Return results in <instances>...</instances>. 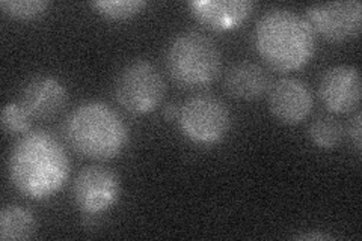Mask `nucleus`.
<instances>
[{"instance_id":"4468645a","label":"nucleus","mask_w":362,"mask_h":241,"mask_svg":"<svg viewBox=\"0 0 362 241\" xmlns=\"http://www.w3.org/2000/svg\"><path fill=\"white\" fill-rule=\"evenodd\" d=\"M35 231V217L29 210L18 205H8L0 211V240L2 241L29 240Z\"/></svg>"},{"instance_id":"f03ea898","label":"nucleus","mask_w":362,"mask_h":241,"mask_svg":"<svg viewBox=\"0 0 362 241\" xmlns=\"http://www.w3.org/2000/svg\"><path fill=\"white\" fill-rule=\"evenodd\" d=\"M315 33L310 23L290 9H270L258 20L255 47L264 62L278 71L307 65L315 52Z\"/></svg>"},{"instance_id":"aec40b11","label":"nucleus","mask_w":362,"mask_h":241,"mask_svg":"<svg viewBox=\"0 0 362 241\" xmlns=\"http://www.w3.org/2000/svg\"><path fill=\"white\" fill-rule=\"evenodd\" d=\"M294 240H299V241L320 240V241H325V240H334V237L327 235V234H322V233H308V234H300L298 237H294Z\"/></svg>"},{"instance_id":"1a4fd4ad","label":"nucleus","mask_w":362,"mask_h":241,"mask_svg":"<svg viewBox=\"0 0 362 241\" xmlns=\"http://www.w3.org/2000/svg\"><path fill=\"white\" fill-rule=\"evenodd\" d=\"M269 109L286 125H296L313 110V94L308 85L294 77H282L269 89Z\"/></svg>"},{"instance_id":"2eb2a0df","label":"nucleus","mask_w":362,"mask_h":241,"mask_svg":"<svg viewBox=\"0 0 362 241\" xmlns=\"http://www.w3.org/2000/svg\"><path fill=\"white\" fill-rule=\"evenodd\" d=\"M308 136L315 146L322 149H334L343 142L344 129L341 122L325 114V117H319L311 122Z\"/></svg>"},{"instance_id":"0eeeda50","label":"nucleus","mask_w":362,"mask_h":241,"mask_svg":"<svg viewBox=\"0 0 362 241\" xmlns=\"http://www.w3.org/2000/svg\"><path fill=\"white\" fill-rule=\"evenodd\" d=\"M305 20L315 35L319 33L331 42H346L361 33L362 5L359 0L310 5L305 9Z\"/></svg>"},{"instance_id":"20e7f679","label":"nucleus","mask_w":362,"mask_h":241,"mask_svg":"<svg viewBox=\"0 0 362 241\" xmlns=\"http://www.w3.org/2000/svg\"><path fill=\"white\" fill-rule=\"evenodd\" d=\"M166 70L186 89L206 88L218 78L222 57L218 45L197 30H187L171 41L166 50Z\"/></svg>"},{"instance_id":"a211bd4d","label":"nucleus","mask_w":362,"mask_h":241,"mask_svg":"<svg viewBox=\"0 0 362 241\" xmlns=\"http://www.w3.org/2000/svg\"><path fill=\"white\" fill-rule=\"evenodd\" d=\"M49 4L44 0H2L0 8L4 14L17 20L37 18L47 9Z\"/></svg>"},{"instance_id":"9b49d317","label":"nucleus","mask_w":362,"mask_h":241,"mask_svg":"<svg viewBox=\"0 0 362 241\" xmlns=\"http://www.w3.org/2000/svg\"><path fill=\"white\" fill-rule=\"evenodd\" d=\"M20 105L32 119H50L66 105V90L58 78L37 76L21 90Z\"/></svg>"},{"instance_id":"9d476101","label":"nucleus","mask_w":362,"mask_h":241,"mask_svg":"<svg viewBox=\"0 0 362 241\" xmlns=\"http://www.w3.org/2000/svg\"><path fill=\"white\" fill-rule=\"evenodd\" d=\"M319 95L326 109L334 113L355 110L361 102V76L356 66L337 65L325 71Z\"/></svg>"},{"instance_id":"412c9836","label":"nucleus","mask_w":362,"mask_h":241,"mask_svg":"<svg viewBox=\"0 0 362 241\" xmlns=\"http://www.w3.org/2000/svg\"><path fill=\"white\" fill-rule=\"evenodd\" d=\"M178 113H180V109L175 105H169L163 110V114H165L166 119H175V118H178Z\"/></svg>"},{"instance_id":"f3484780","label":"nucleus","mask_w":362,"mask_h":241,"mask_svg":"<svg viewBox=\"0 0 362 241\" xmlns=\"http://www.w3.org/2000/svg\"><path fill=\"white\" fill-rule=\"evenodd\" d=\"M32 118L20 102H8L0 113V124L8 134H25L30 129Z\"/></svg>"},{"instance_id":"f8f14e48","label":"nucleus","mask_w":362,"mask_h":241,"mask_svg":"<svg viewBox=\"0 0 362 241\" xmlns=\"http://www.w3.org/2000/svg\"><path fill=\"white\" fill-rule=\"evenodd\" d=\"M190 13L204 28L214 32L240 26L255 8L249 0H195L189 2Z\"/></svg>"},{"instance_id":"dca6fc26","label":"nucleus","mask_w":362,"mask_h":241,"mask_svg":"<svg viewBox=\"0 0 362 241\" xmlns=\"http://www.w3.org/2000/svg\"><path fill=\"white\" fill-rule=\"evenodd\" d=\"M144 0H97L90 2L100 16L109 20H127L138 16L145 8Z\"/></svg>"},{"instance_id":"423d86ee","label":"nucleus","mask_w":362,"mask_h":241,"mask_svg":"<svg viewBox=\"0 0 362 241\" xmlns=\"http://www.w3.org/2000/svg\"><path fill=\"white\" fill-rule=\"evenodd\" d=\"M180 129L192 142L216 143L230 130L231 117L228 107L211 95L189 98L178 113Z\"/></svg>"},{"instance_id":"7ed1b4c3","label":"nucleus","mask_w":362,"mask_h":241,"mask_svg":"<svg viewBox=\"0 0 362 241\" xmlns=\"http://www.w3.org/2000/svg\"><path fill=\"white\" fill-rule=\"evenodd\" d=\"M65 133L78 154L93 160L117 157L129 141L127 125L115 110L100 101L77 106L66 119Z\"/></svg>"},{"instance_id":"6e6552de","label":"nucleus","mask_w":362,"mask_h":241,"mask_svg":"<svg viewBox=\"0 0 362 241\" xmlns=\"http://www.w3.org/2000/svg\"><path fill=\"white\" fill-rule=\"evenodd\" d=\"M119 180L113 170L103 166H88L78 172L73 196L77 208L95 216L112 208L119 198Z\"/></svg>"},{"instance_id":"39448f33","label":"nucleus","mask_w":362,"mask_h":241,"mask_svg":"<svg viewBox=\"0 0 362 241\" xmlns=\"http://www.w3.org/2000/svg\"><path fill=\"white\" fill-rule=\"evenodd\" d=\"M165 80L148 61H134L122 68L115 83V97L130 113L153 112L165 97Z\"/></svg>"},{"instance_id":"ddd939ff","label":"nucleus","mask_w":362,"mask_h":241,"mask_svg":"<svg viewBox=\"0 0 362 241\" xmlns=\"http://www.w3.org/2000/svg\"><path fill=\"white\" fill-rule=\"evenodd\" d=\"M270 78L263 66L252 62H240L225 74L223 86L233 98L251 101L263 97L269 89Z\"/></svg>"},{"instance_id":"6ab92c4d","label":"nucleus","mask_w":362,"mask_h":241,"mask_svg":"<svg viewBox=\"0 0 362 241\" xmlns=\"http://www.w3.org/2000/svg\"><path fill=\"white\" fill-rule=\"evenodd\" d=\"M361 112H358L354 118L352 125H350V137H352L354 145L356 148V153L361 154V149H362V127H361Z\"/></svg>"},{"instance_id":"f257e3e1","label":"nucleus","mask_w":362,"mask_h":241,"mask_svg":"<svg viewBox=\"0 0 362 241\" xmlns=\"http://www.w3.org/2000/svg\"><path fill=\"white\" fill-rule=\"evenodd\" d=\"M8 174L26 198L45 199L58 193L68 180L70 162L65 148L47 131H28L11 149Z\"/></svg>"}]
</instances>
